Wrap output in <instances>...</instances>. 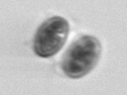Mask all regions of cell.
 Returning a JSON list of instances; mask_svg holds the SVG:
<instances>
[{
    "label": "cell",
    "mask_w": 127,
    "mask_h": 95,
    "mask_svg": "<svg viewBox=\"0 0 127 95\" xmlns=\"http://www.w3.org/2000/svg\"><path fill=\"white\" fill-rule=\"evenodd\" d=\"M100 40L91 35H83L71 43L62 59V70L70 78H81L91 72L101 57Z\"/></svg>",
    "instance_id": "obj_1"
},
{
    "label": "cell",
    "mask_w": 127,
    "mask_h": 95,
    "mask_svg": "<svg viewBox=\"0 0 127 95\" xmlns=\"http://www.w3.org/2000/svg\"><path fill=\"white\" fill-rule=\"evenodd\" d=\"M70 24L67 19L54 16L43 21L37 29L33 40L35 54L42 58H49L57 54L69 36Z\"/></svg>",
    "instance_id": "obj_2"
}]
</instances>
